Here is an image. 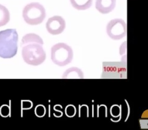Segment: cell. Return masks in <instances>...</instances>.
<instances>
[{"instance_id": "5b68a950", "label": "cell", "mask_w": 148, "mask_h": 130, "mask_svg": "<svg viewBox=\"0 0 148 130\" xmlns=\"http://www.w3.org/2000/svg\"><path fill=\"white\" fill-rule=\"evenodd\" d=\"M106 32L112 39L121 40L126 36L127 25L122 19H112L106 26Z\"/></svg>"}, {"instance_id": "7a4b0ae2", "label": "cell", "mask_w": 148, "mask_h": 130, "mask_svg": "<svg viewBox=\"0 0 148 130\" xmlns=\"http://www.w3.org/2000/svg\"><path fill=\"white\" fill-rule=\"evenodd\" d=\"M18 35L16 29H8L0 32V57L12 58L18 50Z\"/></svg>"}, {"instance_id": "6da1fadb", "label": "cell", "mask_w": 148, "mask_h": 130, "mask_svg": "<svg viewBox=\"0 0 148 130\" xmlns=\"http://www.w3.org/2000/svg\"><path fill=\"white\" fill-rule=\"evenodd\" d=\"M43 41L39 35L30 33L22 38L21 46V54L27 64L38 66L43 63L46 58V53L42 47Z\"/></svg>"}, {"instance_id": "ba28073f", "label": "cell", "mask_w": 148, "mask_h": 130, "mask_svg": "<svg viewBox=\"0 0 148 130\" xmlns=\"http://www.w3.org/2000/svg\"><path fill=\"white\" fill-rule=\"evenodd\" d=\"M62 78L64 79H82L84 78V75L79 68L72 67L65 71Z\"/></svg>"}, {"instance_id": "277c9868", "label": "cell", "mask_w": 148, "mask_h": 130, "mask_svg": "<svg viewBox=\"0 0 148 130\" xmlns=\"http://www.w3.org/2000/svg\"><path fill=\"white\" fill-rule=\"evenodd\" d=\"M23 17L27 24L37 25L42 23L46 17V12L42 5L38 2L27 4L23 10Z\"/></svg>"}, {"instance_id": "9c48e42d", "label": "cell", "mask_w": 148, "mask_h": 130, "mask_svg": "<svg viewBox=\"0 0 148 130\" xmlns=\"http://www.w3.org/2000/svg\"><path fill=\"white\" fill-rule=\"evenodd\" d=\"M71 5L78 10H86L92 6L93 0H70Z\"/></svg>"}, {"instance_id": "8992f818", "label": "cell", "mask_w": 148, "mask_h": 130, "mask_svg": "<svg viewBox=\"0 0 148 130\" xmlns=\"http://www.w3.org/2000/svg\"><path fill=\"white\" fill-rule=\"evenodd\" d=\"M65 27V21L60 16H54L51 17L46 23L47 31L51 35L61 34L64 32Z\"/></svg>"}, {"instance_id": "7c38bea8", "label": "cell", "mask_w": 148, "mask_h": 130, "mask_svg": "<svg viewBox=\"0 0 148 130\" xmlns=\"http://www.w3.org/2000/svg\"><path fill=\"white\" fill-rule=\"evenodd\" d=\"M46 109L43 105H38L35 108V114L38 117H43L45 114Z\"/></svg>"}, {"instance_id": "30bf717a", "label": "cell", "mask_w": 148, "mask_h": 130, "mask_svg": "<svg viewBox=\"0 0 148 130\" xmlns=\"http://www.w3.org/2000/svg\"><path fill=\"white\" fill-rule=\"evenodd\" d=\"M10 20V14L5 6L0 4V27L5 26Z\"/></svg>"}, {"instance_id": "8fae6325", "label": "cell", "mask_w": 148, "mask_h": 130, "mask_svg": "<svg viewBox=\"0 0 148 130\" xmlns=\"http://www.w3.org/2000/svg\"><path fill=\"white\" fill-rule=\"evenodd\" d=\"M76 113V109L74 105H69L66 107L65 108V113L67 117H73L75 116Z\"/></svg>"}, {"instance_id": "52a82bcc", "label": "cell", "mask_w": 148, "mask_h": 130, "mask_svg": "<svg viewBox=\"0 0 148 130\" xmlns=\"http://www.w3.org/2000/svg\"><path fill=\"white\" fill-rule=\"evenodd\" d=\"M116 3V0H96L95 8L101 13L108 14L115 8Z\"/></svg>"}, {"instance_id": "5bb4252c", "label": "cell", "mask_w": 148, "mask_h": 130, "mask_svg": "<svg viewBox=\"0 0 148 130\" xmlns=\"http://www.w3.org/2000/svg\"><path fill=\"white\" fill-rule=\"evenodd\" d=\"M32 106V102L30 101H24L22 102V108L23 109H30Z\"/></svg>"}, {"instance_id": "3957f363", "label": "cell", "mask_w": 148, "mask_h": 130, "mask_svg": "<svg viewBox=\"0 0 148 130\" xmlns=\"http://www.w3.org/2000/svg\"><path fill=\"white\" fill-rule=\"evenodd\" d=\"M73 56V51L66 43H58L51 48V60L54 63L60 67H64L70 63Z\"/></svg>"}, {"instance_id": "4fadbf2b", "label": "cell", "mask_w": 148, "mask_h": 130, "mask_svg": "<svg viewBox=\"0 0 148 130\" xmlns=\"http://www.w3.org/2000/svg\"><path fill=\"white\" fill-rule=\"evenodd\" d=\"M10 113V109L8 106L4 105L1 107L0 109V114L4 117H6L8 116Z\"/></svg>"}]
</instances>
